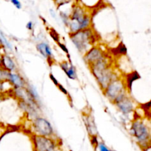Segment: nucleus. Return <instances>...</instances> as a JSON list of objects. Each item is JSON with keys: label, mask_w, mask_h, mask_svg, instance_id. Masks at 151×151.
<instances>
[{"label": "nucleus", "mask_w": 151, "mask_h": 151, "mask_svg": "<svg viewBox=\"0 0 151 151\" xmlns=\"http://www.w3.org/2000/svg\"><path fill=\"white\" fill-rule=\"evenodd\" d=\"M89 68L101 91H104L112 81L120 77L117 74V68L113 66L107 56L90 66Z\"/></svg>", "instance_id": "obj_1"}, {"label": "nucleus", "mask_w": 151, "mask_h": 151, "mask_svg": "<svg viewBox=\"0 0 151 151\" xmlns=\"http://www.w3.org/2000/svg\"><path fill=\"white\" fill-rule=\"evenodd\" d=\"M92 24V10L85 8L80 3L73 5L70 13L69 22L67 26L69 30V34L91 27Z\"/></svg>", "instance_id": "obj_2"}, {"label": "nucleus", "mask_w": 151, "mask_h": 151, "mask_svg": "<svg viewBox=\"0 0 151 151\" xmlns=\"http://www.w3.org/2000/svg\"><path fill=\"white\" fill-rule=\"evenodd\" d=\"M70 40L80 54L84 55L99 39L92 27L69 34Z\"/></svg>", "instance_id": "obj_3"}, {"label": "nucleus", "mask_w": 151, "mask_h": 151, "mask_svg": "<svg viewBox=\"0 0 151 151\" xmlns=\"http://www.w3.org/2000/svg\"><path fill=\"white\" fill-rule=\"evenodd\" d=\"M130 133L142 149L151 145V128L141 118L133 119L130 124Z\"/></svg>", "instance_id": "obj_4"}, {"label": "nucleus", "mask_w": 151, "mask_h": 151, "mask_svg": "<svg viewBox=\"0 0 151 151\" xmlns=\"http://www.w3.org/2000/svg\"><path fill=\"white\" fill-rule=\"evenodd\" d=\"M29 130L31 135L47 137H56L54 129L47 119L42 116H37L30 120Z\"/></svg>", "instance_id": "obj_5"}, {"label": "nucleus", "mask_w": 151, "mask_h": 151, "mask_svg": "<svg viewBox=\"0 0 151 151\" xmlns=\"http://www.w3.org/2000/svg\"><path fill=\"white\" fill-rule=\"evenodd\" d=\"M34 151H62L57 137H47L31 135Z\"/></svg>", "instance_id": "obj_6"}, {"label": "nucleus", "mask_w": 151, "mask_h": 151, "mask_svg": "<svg viewBox=\"0 0 151 151\" xmlns=\"http://www.w3.org/2000/svg\"><path fill=\"white\" fill-rule=\"evenodd\" d=\"M112 104H114L118 111L124 116H130L133 114L136 109L135 101L130 96L127 90L122 93Z\"/></svg>", "instance_id": "obj_7"}, {"label": "nucleus", "mask_w": 151, "mask_h": 151, "mask_svg": "<svg viewBox=\"0 0 151 151\" xmlns=\"http://www.w3.org/2000/svg\"><path fill=\"white\" fill-rule=\"evenodd\" d=\"M125 82L123 80L122 78L120 77L112 81L104 91H102L103 94L109 101L111 103L124 91H127Z\"/></svg>", "instance_id": "obj_8"}, {"label": "nucleus", "mask_w": 151, "mask_h": 151, "mask_svg": "<svg viewBox=\"0 0 151 151\" xmlns=\"http://www.w3.org/2000/svg\"><path fill=\"white\" fill-rule=\"evenodd\" d=\"M106 56H107L106 53L99 46L94 45L87 53H85L83 55V59L89 68L90 66L96 63L97 62H99Z\"/></svg>", "instance_id": "obj_9"}, {"label": "nucleus", "mask_w": 151, "mask_h": 151, "mask_svg": "<svg viewBox=\"0 0 151 151\" xmlns=\"http://www.w3.org/2000/svg\"><path fill=\"white\" fill-rule=\"evenodd\" d=\"M8 81L12 85L13 88H24V87H26L27 84V82H26L22 76L17 71L9 72Z\"/></svg>", "instance_id": "obj_10"}, {"label": "nucleus", "mask_w": 151, "mask_h": 151, "mask_svg": "<svg viewBox=\"0 0 151 151\" xmlns=\"http://www.w3.org/2000/svg\"><path fill=\"white\" fill-rule=\"evenodd\" d=\"M59 66H60L61 69L66 74L68 79H71V80H76L77 79L76 68L71 62H68V61H64L59 64Z\"/></svg>", "instance_id": "obj_11"}, {"label": "nucleus", "mask_w": 151, "mask_h": 151, "mask_svg": "<svg viewBox=\"0 0 151 151\" xmlns=\"http://www.w3.org/2000/svg\"><path fill=\"white\" fill-rule=\"evenodd\" d=\"M36 50L47 60L53 59V52L50 46L46 42H40L36 45Z\"/></svg>", "instance_id": "obj_12"}, {"label": "nucleus", "mask_w": 151, "mask_h": 151, "mask_svg": "<svg viewBox=\"0 0 151 151\" xmlns=\"http://www.w3.org/2000/svg\"><path fill=\"white\" fill-rule=\"evenodd\" d=\"M2 67H3L5 69H6L9 72H14V71H17V63L14 61V59L7 53H5L3 55Z\"/></svg>", "instance_id": "obj_13"}, {"label": "nucleus", "mask_w": 151, "mask_h": 151, "mask_svg": "<svg viewBox=\"0 0 151 151\" xmlns=\"http://www.w3.org/2000/svg\"><path fill=\"white\" fill-rule=\"evenodd\" d=\"M85 122L87 127V130H88V133L91 136V138L97 136V130L95 123H94V119H93L92 116H87L85 119Z\"/></svg>", "instance_id": "obj_14"}, {"label": "nucleus", "mask_w": 151, "mask_h": 151, "mask_svg": "<svg viewBox=\"0 0 151 151\" xmlns=\"http://www.w3.org/2000/svg\"><path fill=\"white\" fill-rule=\"evenodd\" d=\"M100 0H82L80 1L81 5L90 10H92L95 7L98 6Z\"/></svg>", "instance_id": "obj_15"}, {"label": "nucleus", "mask_w": 151, "mask_h": 151, "mask_svg": "<svg viewBox=\"0 0 151 151\" xmlns=\"http://www.w3.org/2000/svg\"><path fill=\"white\" fill-rule=\"evenodd\" d=\"M0 42L2 43V47H3L5 49H7V50H13V47H12V45H11V44L10 43V42L7 40V38L5 37V34H4L1 30H0Z\"/></svg>", "instance_id": "obj_16"}, {"label": "nucleus", "mask_w": 151, "mask_h": 151, "mask_svg": "<svg viewBox=\"0 0 151 151\" xmlns=\"http://www.w3.org/2000/svg\"><path fill=\"white\" fill-rule=\"evenodd\" d=\"M59 17H60L62 22L64 23V24L67 27L70 20V14H68V13H66L65 11H59Z\"/></svg>", "instance_id": "obj_17"}, {"label": "nucleus", "mask_w": 151, "mask_h": 151, "mask_svg": "<svg viewBox=\"0 0 151 151\" xmlns=\"http://www.w3.org/2000/svg\"><path fill=\"white\" fill-rule=\"evenodd\" d=\"M8 74H9V71L5 69L3 67L0 66V81L1 82L8 81Z\"/></svg>", "instance_id": "obj_18"}, {"label": "nucleus", "mask_w": 151, "mask_h": 151, "mask_svg": "<svg viewBox=\"0 0 151 151\" xmlns=\"http://www.w3.org/2000/svg\"><path fill=\"white\" fill-rule=\"evenodd\" d=\"M71 0H53L55 5L57 6L58 8H61V7L64 6V5H67V4L69 3Z\"/></svg>", "instance_id": "obj_19"}, {"label": "nucleus", "mask_w": 151, "mask_h": 151, "mask_svg": "<svg viewBox=\"0 0 151 151\" xmlns=\"http://www.w3.org/2000/svg\"><path fill=\"white\" fill-rule=\"evenodd\" d=\"M97 147H98L99 151H113L112 150L109 149L103 142H99L98 145H97Z\"/></svg>", "instance_id": "obj_20"}, {"label": "nucleus", "mask_w": 151, "mask_h": 151, "mask_svg": "<svg viewBox=\"0 0 151 151\" xmlns=\"http://www.w3.org/2000/svg\"><path fill=\"white\" fill-rule=\"evenodd\" d=\"M10 1L14 5V6L15 8H17V9H21L22 7L21 2H20L19 0H10Z\"/></svg>", "instance_id": "obj_21"}, {"label": "nucleus", "mask_w": 151, "mask_h": 151, "mask_svg": "<svg viewBox=\"0 0 151 151\" xmlns=\"http://www.w3.org/2000/svg\"><path fill=\"white\" fill-rule=\"evenodd\" d=\"M33 27H34V24H33V22L30 21L26 24V28H27L28 30H30V31L33 30Z\"/></svg>", "instance_id": "obj_22"}, {"label": "nucleus", "mask_w": 151, "mask_h": 151, "mask_svg": "<svg viewBox=\"0 0 151 151\" xmlns=\"http://www.w3.org/2000/svg\"><path fill=\"white\" fill-rule=\"evenodd\" d=\"M5 93V88H4V82L0 81V96Z\"/></svg>", "instance_id": "obj_23"}, {"label": "nucleus", "mask_w": 151, "mask_h": 151, "mask_svg": "<svg viewBox=\"0 0 151 151\" xmlns=\"http://www.w3.org/2000/svg\"><path fill=\"white\" fill-rule=\"evenodd\" d=\"M143 150V151H151V145H148L147 147H145Z\"/></svg>", "instance_id": "obj_24"}, {"label": "nucleus", "mask_w": 151, "mask_h": 151, "mask_svg": "<svg viewBox=\"0 0 151 151\" xmlns=\"http://www.w3.org/2000/svg\"><path fill=\"white\" fill-rule=\"evenodd\" d=\"M5 53H2L0 52V66H2V58H3V55Z\"/></svg>", "instance_id": "obj_25"}, {"label": "nucleus", "mask_w": 151, "mask_h": 151, "mask_svg": "<svg viewBox=\"0 0 151 151\" xmlns=\"http://www.w3.org/2000/svg\"><path fill=\"white\" fill-rule=\"evenodd\" d=\"M50 15H51L52 17H53V18H56V14H55L54 11H53V10L50 9Z\"/></svg>", "instance_id": "obj_26"}, {"label": "nucleus", "mask_w": 151, "mask_h": 151, "mask_svg": "<svg viewBox=\"0 0 151 151\" xmlns=\"http://www.w3.org/2000/svg\"><path fill=\"white\" fill-rule=\"evenodd\" d=\"M2 47H2V43L0 42V50H1V49H2Z\"/></svg>", "instance_id": "obj_27"}]
</instances>
